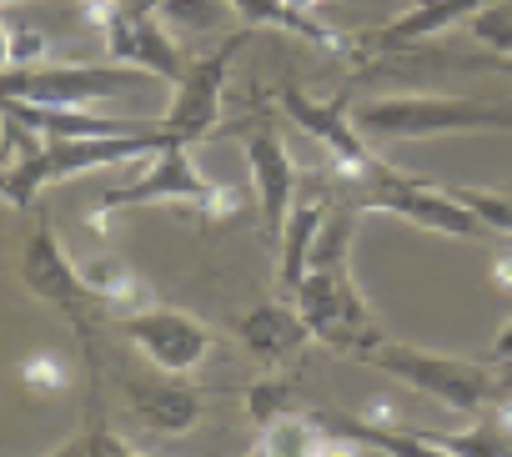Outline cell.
Here are the masks:
<instances>
[{
    "label": "cell",
    "instance_id": "4",
    "mask_svg": "<svg viewBox=\"0 0 512 457\" xmlns=\"http://www.w3.org/2000/svg\"><path fill=\"white\" fill-rule=\"evenodd\" d=\"M352 121L367 141H427V136H472V131H512V106L472 101V96H377L352 106Z\"/></svg>",
    "mask_w": 512,
    "mask_h": 457
},
{
    "label": "cell",
    "instance_id": "26",
    "mask_svg": "<svg viewBox=\"0 0 512 457\" xmlns=\"http://www.w3.org/2000/svg\"><path fill=\"white\" fill-rule=\"evenodd\" d=\"M21 382H26L31 397L46 402V397H61L71 387V367L56 352H31V357H21Z\"/></svg>",
    "mask_w": 512,
    "mask_h": 457
},
{
    "label": "cell",
    "instance_id": "20",
    "mask_svg": "<svg viewBox=\"0 0 512 457\" xmlns=\"http://www.w3.org/2000/svg\"><path fill=\"white\" fill-rule=\"evenodd\" d=\"M317 417H322V427L332 432V437H352V442H362V447H377V452H387V457H452V452H442L427 432H417V427H377V422H367V417H347V412H332V407H317Z\"/></svg>",
    "mask_w": 512,
    "mask_h": 457
},
{
    "label": "cell",
    "instance_id": "10",
    "mask_svg": "<svg viewBox=\"0 0 512 457\" xmlns=\"http://www.w3.org/2000/svg\"><path fill=\"white\" fill-rule=\"evenodd\" d=\"M241 146H246L251 191H256V206H262L267 237L277 247L282 232H287V216L297 206V161H292V151L282 141L277 116H251V126H241Z\"/></svg>",
    "mask_w": 512,
    "mask_h": 457
},
{
    "label": "cell",
    "instance_id": "35",
    "mask_svg": "<svg viewBox=\"0 0 512 457\" xmlns=\"http://www.w3.org/2000/svg\"><path fill=\"white\" fill-rule=\"evenodd\" d=\"M287 6H292V11H302V16H312L317 6H327V0H287Z\"/></svg>",
    "mask_w": 512,
    "mask_h": 457
},
{
    "label": "cell",
    "instance_id": "15",
    "mask_svg": "<svg viewBox=\"0 0 512 457\" xmlns=\"http://www.w3.org/2000/svg\"><path fill=\"white\" fill-rule=\"evenodd\" d=\"M487 6H497V0H412V6H407L397 21H387L382 31L367 36V46H372V51L427 46V41H437L442 31H457V26L477 21Z\"/></svg>",
    "mask_w": 512,
    "mask_h": 457
},
{
    "label": "cell",
    "instance_id": "30",
    "mask_svg": "<svg viewBox=\"0 0 512 457\" xmlns=\"http://www.w3.org/2000/svg\"><path fill=\"white\" fill-rule=\"evenodd\" d=\"M487 362H497V367L512 377V322L497 332V342H492V357H487Z\"/></svg>",
    "mask_w": 512,
    "mask_h": 457
},
{
    "label": "cell",
    "instance_id": "25",
    "mask_svg": "<svg viewBox=\"0 0 512 457\" xmlns=\"http://www.w3.org/2000/svg\"><path fill=\"white\" fill-rule=\"evenodd\" d=\"M292 402H297V382L292 377H277V372H267L262 382L246 387V417L256 427H267L277 412H292Z\"/></svg>",
    "mask_w": 512,
    "mask_h": 457
},
{
    "label": "cell",
    "instance_id": "12",
    "mask_svg": "<svg viewBox=\"0 0 512 457\" xmlns=\"http://www.w3.org/2000/svg\"><path fill=\"white\" fill-rule=\"evenodd\" d=\"M121 392H126V412H131L146 432H156V437H181V432H191V427L211 412V397H206L201 387H191L186 377L161 372V367H151V372H126V377H121Z\"/></svg>",
    "mask_w": 512,
    "mask_h": 457
},
{
    "label": "cell",
    "instance_id": "13",
    "mask_svg": "<svg viewBox=\"0 0 512 457\" xmlns=\"http://www.w3.org/2000/svg\"><path fill=\"white\" fill-rule=\"evenodd\" d=\"M121 332L131 337V347L146 352L151 367L176 372V377L196 372L216 342L206 322H196L191 312H176V307H146L136 317H121Z\"/></svg>",
    "mask_w": 512,
    "mask_h": 457
},
{
    "label": "cell",
    "instance_id": "19",
    "mask_svg": "<svg viewBox=\"0 0 512 457\" xmlns=\"http://www.w3.org/2000/svg\"><path fill=\"white\" fill-rule=\"evenodd\" d=\"M231 11H236L251 31H287V36H297V41H307V46H317V51H332V56H347V51H352L347 36H337V31L322 26L317 16L292 11L287 0H231Z\"/></svg>",
    "mask_w": 512,
    "mask_h": 457
},
{
    "label": "cell",
    "instance_id": "11",
    "mask_svg": "<svg viewBox=\"0 0 512 457\" xmlns=\"http://www.w3.org/2000/svg\"><path fill=\"white\" fill-rule=\"evenodd\" d=\"M146 71L131 66H41V71H21L6 76V96L16 101H36V106H96V101H116L126 91L141 86Z\"/></svg>",
    "mask_w": 512,
    "mask_h": 457
},
{
    "label": "cell",
    "instance_id": "29",
    "mask_svg": "<svg viewBox=\"0 0 512 457\" xmlns=\"http://www.w3.org/2000/svg\"><path fill=\"white\" fill-rule=\"evenodd\" d=\"M502 242H507V247L492 257V282H497L502 292H512V237H502Z\"/></svg>",
    "mask_w": 512,
    "mask_h": 457
},
{
    "label": "cell",
    "instance_id": "17",
    "mask_svg": "<svg viewBox=\"0 0 512 457\" xmlns=\"http://www.w3.org/2000/svg\"><path fill=\"white\" fill-rule=\"evenodd\" d=\"M327 216H332V196H327V191L302 196V201L292 206V216H287V232H282V242H277V282H282L287 297H297L302 282H307V262H312V247H317V237H322Z\"/></svg>",
    "mask_w": 512,
    "mask_h": 457
},
{
    "label": "cell",
    "instance_id": "23",
    "mask_svg": "<svg viewBox=\"0 0 512 457\" xmlns=\"http://www.w3.org/2000/svg\"><path fill=\"white\" fill-rule=\"evenodd\" d=\"M176 36H211L226 26L231 11V0H161V11H156Z\"/></svg>",
    "mask_w": 512,
    "mask_h": 457
},
{
    "label": "cell",
    "instance_id": "21",
    "mask_svg": "<svg viewBox=\"0 0 512 457\" xmlns=\"http://www.w3.org/2000/svg\"><path fill=\"white\" fill-rule=\"evenodd\" d=\"M322 442H327V427H322L317 407H312V412L292 407V412H277V417L262 427V437H256V452H262V457H317Z\"/></svg>",
    "mask_w": 512,
    "mask_h": 457
},
{
    "label": "cell",
    "instance_id": "14",
    "mask_svg": "<svg viewBox=\"0 0 512 457\" xmlns=\"http://www.w3.org/2000/svg\"><path fill=\"white\" fill-rule=\"evenodd\" d=\"M106 36V51L116 66H131V71H146L156 81H181L186 76V56H181V41L176 31L161 21V16H141V11H116L111 26L101 31Z\"/></svg>",
    "mask_w": 512,
    "mask_h": 457
},
{
    "label": "cell",
    "instance_id": "6",
    "mask_svg": "<svg viewBox=\"0 0 512 457\" xmlns=\"http://www.w3.org/2000/svg\"><path fill=\"white\" fill-rule=\"evenodd\" d=\"M352 206L402 216V221L422 226V232H432V237H457V242H467V237H472V242L497 237L492 226H487L452 186H432V181L407 176V171H397V166H382V176L367 181V186L352 196Z\"/></svg>",
    "mask_w": 512,
    "mask_h": 457
},
{
    "label": "cell",
    "instance_id": "1",
    "mask_svg": "<svg viewBox=\"0 0 512 457\" xmlns=\"http://www.w3.org/2000/svg\"><path fill=\"white\" fill-rule=\"evenodd\" d=\"M362 216H367L362 206H332L322 237L312 247V262H307V282L292 297L312 327V342L332 352H352V357H367L382 342V327L352 277V237H357Z\"/></svg>",
    "mask_w": 512,
    "mask_h": 457
},
{
    "label": "cell",
    "instance_id": "16",
    "mask_svg": "<svg viewBox=\"0 0 512 457\" xmlns=\"http://www.w3.org/2000/svg\"><path fill=\"white\" fill-rule=\"evenodd\" d=\"M236 337L246 342L251 357H262L267 367H282L312 342V327L297 312V302H262L236 322Z\"/></svg>",
    "mask_w": 512,
    "mask_h": 457
},
{
    "label": "cell",
    "instance_id": "36",
    "mask_svg": "<svg viewBox=\"0 0 512 457\" xmlns=\"http://www.w3.org/2000/svg\"><path fill=\"white\" fill-rule=\"evenodd\" d=\"M6 6H21V0H6Z\"/></svg>",
    "mask_w": 512,
    "mask_h": 457
},
{
    "label": "cell",
    "instance_id": "7",
    "mask_svg": "<svg viewBox=\"0 0 512 457\" xmlns=\"http://www.w3.org/2000/svg\"><path fill=\"white\" fill-rule=\"evenodd\" d=\"M21 282H26V292L31 297H41V302H51V307H61L71 322H76V337H81V347H86V362H91V387H96V372H101V347H96V332H91V287H86V277H81V262L66 252V242L56 237V226L41 216V226L31 232V242H26V252H21Z\"/></svg>",
    "mask_w": 512,
    "mask_h": 457
},
{
    "label": "cell",
    "instance_id": "3",
    "mask_svg": "<svg viewBox=\"0 0 512 457\" xmlns=\"http://www.w3.org/2000/svg\"><path fill=\"white\" fill-rule=\"evenodd\" d=\"M367 367H382L387 377L407 382L412 392H427L432 402L452 407L457 417H482L502 392H507V372L497 362H472V357H452V352H427L417 342H392L382 337L367 357Z\"/></svg>",
    "mask_w": 512,
    "mask_h": 457
},
{
    "label": "cell",
    "instance_id": "33",
    "mask_svg": "<svg viewBox=\"0 0 512 457\" xmlns=\"http://www.w3.org/2000/svg\"><path fill=\"white\" fill-rule=\"evenodd\" d=\"M487 412H492V422H497V427H502V432L512 437V392H502V397H497V402H492Z\"/></svg>",
    "mask_w": 512,
    "mask_h": 457
},
{
    "label": "cell",
    "instance_id": "24",
    "mask_svg": "<svg viewBox=\"0 0 512 457\" xmlns=\"http://www.w3.org/2000/svg\"><path fill=\"white\" fill-rule=\"evenodd\" d=\"M46 457H146L136 442H126L121 432H111L106 422H86V432L81 437H71V442H61L56 452H46Z\"/></svg>",
    "mask_w": 512,
    "mask_h": 457
},
{
    "label": "cell",
    "instance_id": "31",
    "mask_svg": "<svg viewBox=\"0 0 512 457\" xmlns=\"http://www.w3.org/2000/svg\"><path fill=\"white\" fill-rule=\"evenodd\" d=\"M317 457H362V442H352V437H332V432H327V442H322Z\"/></svg>",
    "mask_w": 512,
    "mask_h": 457
},
{
    "label": "cell",
    "instance_id": "8",
    "mask_svg": "<svg viewBox=\"0 0 512 457\" xmlns=\"http://www.w3.org/2000/svg\"><path fill=\"white\" fill-rule=\"evenodd\" d=\"M277 101H282V111H287V121H297L322 151H327V161H332V171L347 181V191L357 196L367 181H377L382 176V166L387 161H377V151L367 146V136L357 131V121H352V111H347V96H332V101H312L302 86H282L277 91Z\"/></svg>",
    "mask_w": 512,
    "mask_h": 457
},
{
    "label": "cell",
    "instance_id": "18",
    "mask_svg": "<svg viewBox=\"0 0 512 457\" xmlns=\"http://www.w3.org/2000/svg\"><path fill=\"white\" fill-rule=\"evenodd\" d=\"M81 277H86L96 307L111 312V317H136V312L156 307L151 282H146L126 257H116V252H96V257H86V262H81Z\"/></svg>",
    "mask_w": 512,
    "mask_h": 457
},
{
    "label": "cell",
    "instance_id": "5",
    "mask_svg": "<svg viewBox=\"0 0 512 457\" xmlns=\"http://www.w3.org/2000/svg\"><path fill=\"white\" fill-rule=\"evenodd\" d=\"M161 146H171V136L161 126L151 131H131V136H86V141H46L31 161L21 166H6V206H31L41 191L61 186V181H76L86 171H101V166H126V161H141V156H156Z\"/></svg>",
    "mask_w": 512,
    "mask_h": 457
},
{
    "label": "cell",
    "instance_id": "34",
    "mask_svg": "<svg viewBox=\"0 0 512 457\" xmlns=\"http://www.w3.org/2000/svg\"><path fill=\"white\" fill-rule=\"evenodd\" d=\"M121 11H141V16H156L161 11V0H116Z\"/></svg>",
    "mask_w": 512,
    "mask_h": 457
},
{
    "label": "cell",
    "instance_id": "2",
    "mask_svg": "<svg viewBox=\"0 0 512 457\" xmlns=\"http://www.w3.org/2000/svg\"><path fill=\"white\" fill-rule=\"evenodd\" d=\"M241 201H246L241 186L211 181V176L191 161V146H186V141H171V146H161V151L151 156V166H146L136 181L106 191L101 206L86 211V226H91V232H101V226H106L116 211H126V206H181V211H196V216H206V221H221V216L241 211Z\"/></svg>",
    "mask_w": 512,
    "mask_h": 457
},
{
    "label": "cell",
    "instance_id": "32",
    "mask_svg": "<svg viewBox=\"0 0 512 457\" xmlns=\"http://www.w3.org/2000/svg\"><path fill=\"white\" fill-rule=\"evenodd\" d=\"M367 422H377V427H397V412H392V402L387 397H372V407L362 412Z\"/></svg>",
    "mask_w": 512,
    "mask_h": 457
},
{
    "label": "cell",
    "instance_id": "9",
    "mask_svg": "<svg viewBox=\"0 0 512 457\" xmlns=\"http://www.w3.org/2000/svg\"><path fill=\"white\" fill-rule=\"evenodd\" d=\"M246 41H256L251 26H241L236 36H226V46H216L211 56H201V61L186 66V76L171 86V106H166V116H161V131H166L171 141L196 146V141H206V136L221 131V96H226L231 66H236V56L246 51Z\"/></svg>",
    "mask_w": 512,
    "mask_h": 457
},
{
    "label": "cell",
    "instance_id": "27",
    "mask_svg": "<svg viewBox=\"0 0 512 457\" xmlns=\"http://www.w3.org/2000/svg\"><path fill=\"white\" fill-rule=\"evenodd\" d=\"M41 66H51V41L41 31H26V26L6 21V76L41 71Z\"/></svg>",
    "mask_w": 512,
    "mask_h": 457
},
{
    "label": "cell",
    "instance_id": "22",
    "mask_svg": "<svg viewBox=\"0 0 512 457\" xmlns=\"http://www.w3.org/2000/svg\"><path fill=\"white\" fill-rule=\"evenodd\" d=\"M442 452H452V457H512V437L492 422V412H482L472 427H462V432H427Z\"/></svg>",
    "mask_w": 512,
    "mask_h": 457
},
{
    "label": "cell",
    "instance_id": "28",
    "mask_svg": "<svg viewBox=\"0 0 512 457\" xmlns=\"http://www.w3.org/2000/svg\"><path fill=\"white\" fill-rule=\"evenodd\" d=\"M452 191L492 226L497 237H512V196L507 191H487V186H452Z\"/></svg>",
    "mask_w": 512,
    "mask_h": 457
}]
</instances>
